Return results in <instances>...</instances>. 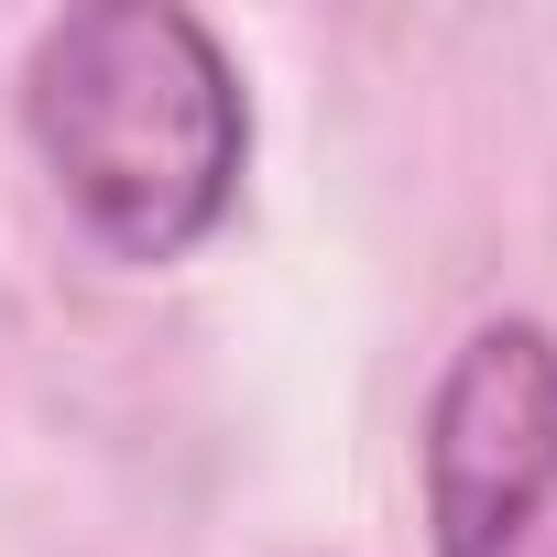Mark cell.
Instances as JSON below:
<instances>
[{
  "label": "cell",
  "mask_w": 557,
  "mask_h": 557,
  "mask_svg": "<svg viewBox=\"0 0 557 557\" xmlns=\"http://www.w3.org/2000/svg\"><path fill=\"white\" fill-rule=\"evenodd\" d=\"M23 121H34V153H45L55 197L77 208V230L121 262L197 251L230 219L240 153H251L240 77H230L219 34L175 0L66 12L34 45Z\"/></svg>",
  "instance_id": "cell-1"
},
{
  "label": "cell",
  "mask_w": 557,
  "mask_h": 557,
  "mask_svg": "<svg viewBox=\"0 0 557 557\" xmlns=\"http://www.w3.org/2000/svg\"><path fill=\"white\" fill-rule=\"evenodd\" d=\"M426 546L437 557H557V339L492 318L426 394Z\"/></svg>",
  "instance_id": "cell-2"
}]
</instances>
